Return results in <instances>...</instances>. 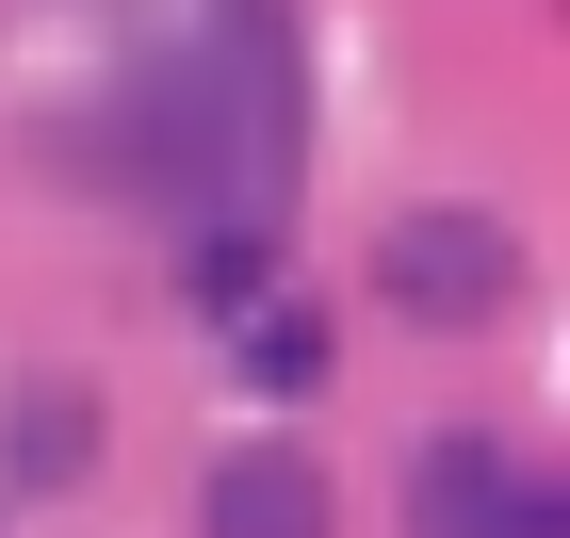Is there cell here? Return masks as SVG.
<instances>
[{"instance_id":"7a4b0ae2","label":"cell","mask_w":570,"mask_h":538,"mask_svg":"<svg viewBox=\"0 0 570 538\" xmlns=\"http://www.w3.org/2000/svg\"><path fill=\"white\" fill-rule=\"evenodd\" d=\"M407 538H570V506H554V473H538L522 441L440 424V441L407 457Z\"/></svg>"},{"instance_id":"6da1fadb","label":"cell","mask_w":570,"mask_h":538,"mask_svg":"<svg viewBox=\"0 0 570 538\" xmlns=\"http://www.w3.org/2000/svg\"><path fill=\"white\" fill-rule=\"evenodd\" d=\"M522 294V228L505 213H392L375 228V311L392 326H489Z\"/></svg>"},{"instance_id":"5b68a950","label":"cell","mask_w":570,"mask_h":538,"mask_svg":"<svg viewBox=\"0 0 570 538\" xmlns=\"http://www.w3.org/2000/svg\"><path fill=\"white\" fill-rule=\"evenodd\" d=\"M277 277V228L245 213V228H196V311H228V294H262Z\"/></svg>"},{"instance_id":"3957f363","label":"cell","mask_w":570,"mask_h":538,"mask_svg":"<svg viewBox=\"0 0 570 538\" xmlns=\"http://www.w3.org/2000/svg\"><path fill=\"white\" fill-rule=\"evenodd\" d=\"M196 538H343V490L294 441H228L213 490H196Z\"/></svg>"},{"instance_id":"8992f818","label":"cell","mask_w":570,"mask_h":538,"mask_svg":"<svg viewBox=\"0 0 570 538\" xmlns=\"http://www.w3.org/2000/svg\"><path fill=\"white\" fill-rule=\"evenodd\" d=\"M245 375H262V392H309V375H326V326H309V311H262V326H245Z\"/></svg>"},{"instance_id":"277c9868","label":"cell","mask_w":570,"mask_h":538,"mask_svg":"<svg viewBox=\"0 0 570 538\" xmlns=\"http://www.w3.org/2000/svg\"><path fill=\"white\" fill-rule=\"evenodd\" d=\"M82 457H98V392L82 375H33V392L0 408V473H17V490H66Z\"/></svg>"}]
</instances>
